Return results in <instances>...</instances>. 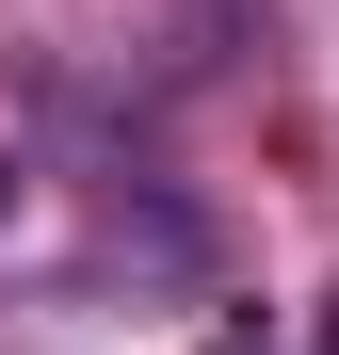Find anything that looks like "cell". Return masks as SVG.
Segmentation results:
<instances>
[{"label":"cell","mask_w":339,"mask_h":355,"mask_svg":"<svg viewBox=\"0 0 339 355\" xmlns=\"http://www.w3.org/2000/svg\"><path fill=\"white\" fill-rule=\"evenodd\" d=\"M210 355H259V323H226V339H210Z\"/></svg>","instance_id":"cell-1"},{"label":"cell","mask_w":339,"mask_h":355,"mask_svg":"<svg viewBox=\"0 0 339 355\" xmlns=\"http://www.w3.org/2000/svg\"><path fill=\"white\" fill-rule=\"evenodd\" d=\"M323 355H339V323H323Z\"/></svg>","instance_id":"cell-2"}]
</instances>
